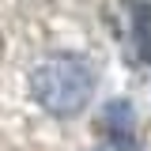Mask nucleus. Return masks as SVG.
Segmentation results:
<instances>
[{"mask_svg":"<svg viewBox=\"0 0 151 151\" xmlns=\"http://www.w3.org/2000/svg\"><path fill=\"white\" fill-rule=\"evenodd\" d=\"M34 98L57 117H72L79 113L94 94V76L83 60L76 57H49L45 64H38L30 76Z\"/></svg>","mask_w":151,"mask_h":151,"instance_id":"f257e3e1","label":"nucleus"},{"mask_svg":"<svg viewBox=\"0 0 151 151\" xmlns=\"http://www.w3.org/2000/svg\"><path fill=\"white\" fill-rule=\"evenodd\" d=\"M102 125H106V132H110V140H113L117 151H136V121H132V106L125 98H113L106 106Z\"/></svg>","mask_w":151,"mask_h":151,"instance_id":"f03ea898","label":"nucleus"},{"mask_svg":"<svg viewBox=\"0 0 151 151\" xmlns=\"http://www.w3.org/2000/svg\"><path fill=\"white\" fill-rule=\"evenodd\" d=\"M0 57H4V38H0Z\"/></svg>","mask_w":151,"mask_h":151,"instance_id":"20e7f679","label":"nucleus"},{"mask_svg":"<svg viewBox=\"0 0 151 151\" xmlns=\"http://www.w3.org/2000/svg\"><path fill=\"white\" fill-rule=\"evenodd\" d=\"M125 8L132 27V49L144 64H151V0H129Z\"/></svg>","mask_w":151,"mask_h":151,"instance_id":"7ed1b4c3","label":"nucleus"}]
</instances>
